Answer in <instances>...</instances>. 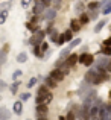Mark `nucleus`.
I'll list each match as a JSON object with an SVG mask.
<instances>
[{
	"instance_id": "nucleus-1",
	"label": "nucleus",
	"mask_w": 111,
	"mask_h": 120,
	"mask_svg": "<svg viewBox=\"0 0 111 120\" xmlns=\"http://www.w3.org/2000/svg\"><path fill=\"white\" fill-rule=\"evenodd\" d=\"M46 30H43V29H40L38 32L35 34H32V37L29 38V44H32V46H41V43L44 41V38H46Z\"/></svg>"
},
{
	"instance_id": "nucleus-2",
	"label": "nucleus",
	"mask_w": 111,
	"mask_h": 120,
	"mask_svg": "<svg viewBox=\"0 0 111 120\" xmlns=\"http://www.w3.org/2000/svg\"><path fill=\"white\" fill-rule=\"evenodd\" d=\"M79 64L85 65V67H91L94 64V55H91L88 52H82L79 55Z\"/></svg>"
},
{
	"instance_id": "nucleus-3",
	"label": "nucleus",
	"mask_w": 111,
	"mask_h": 120,
	"mask_svg": "<svg viewBox=\"0 0 111 120\" xmlns=\"http://www.w3.org/2000/svg\"><path fill=\"white\" fill-rule=\"evenodd\" d=\"M96 65H99V67L103 68L105 71H111V61H110V58H107L105 55L97 58V64Z\"/></svg>"
},
{
	"instance_id": "nucleus-4",
	"label": "nucleus",
	"mask_w": 111,
	"mask_h": 120,
	"mask_svg": "<svg viewBox=\"0 0 111 120\" xmlns=\"http://www.w3.org/2000/svg\"><path fill=\"white\" fill-rule=\"evenodd\" d=\"M56 11H58V9H55V8H47L41 17H43V20H46V21H53L56 18Z\"/></svg>"
},
{
	"instance_id": "nucleus-5",
	"label": "nucleus",
	"mask_w": 111,
	"mask_h": 120,
	"mask_svg": "<svg viewBox=\"0 0 111 120\" xmlns=\"http://www.w3.org/2000/svg\"><path fill=\"white\" fill-rule=\"evenodd\" d=\"M49 75H50V76L53 78V79H56V81H58V82H61L62 79H64V76H65V75H64V71H62L61 68H56V67L53 68V70L50 71Z\"/></svg>"
},
{
	"instance_id": "nucleus-6",
	"label": "nucleus",
	"mask_w": 111,
	"mask_h": 120,
	"mask_svg": "<svg viewBox=\"0 0 111 120\" xmlns=\"http://www.w3.org/2000/svg\"><path fill=\"white\" fill-rule=\"evenodd\" d=\"M79 62V55L78 53H70V56H69L67 59H65V64L69 65V67H73Z\"/></svg>"
},
{
	"instance_id": "nucleus-7",
	"label": "nucleus",
	"mask_w": 111,
	"mask_h": 120,
	"mask_svg": "<svg viewBox=\"0 0 111 120\" xmlns=\"http://www.w3.org/2000/svg\"><path fill=\"white\" fill-rule=\"evenodd\" d=\"M12 112L17 114V116H20L21 112H23V100H21V99L14 102V105H12Z\"/></svg>"
},
{
	"instance_id": "nucleus-8",
	"label": "nucleus",
	"mask_w": 111,
	"mask_h": 120,
	"mask_svg": "<svg viewBox=\"0 0 111 120\" xmlns=\"http://www.w3.org/2000/svg\"><path fill=\"white\" fill-rule=\"evenodd\" d=\"M81 27H82V23L79 21V18H72L70 20V29L73 30L75 34H78L79 30H81Z\"/></svg>"
},
{
	"instance_id": "nucleus-9",
	"label": "nucleus",
	"mask_w": 111,
	"mask_h": 120,
	"mask_svg": "<svg viewBox=\"0 0 111 120\" xmlns=\"http://www.w3.org/2000/svg\"><path fill=\"white\" fill-rule=\"evenodd\" d=\"M107 23H108V21H107V18H102V20H99V21H97V23H96V26H94V34H99L100 32V30H102L103 29V27H105L107 26Z\"/></svg>"
},
{
	"instance_id": "nucleus-10",
	"label": "nucleus",
	"mask_w": 111,
	"mask_h": 120,
	"mask_svg": "<svg viewBox=\"0 0 111 120\" xmlns=\"http://www.w3.org/2000/svg\"><path fill=\"white\" fill-rule=\"evenodd\" d=\"M102 2H97V0H93V2H90V3H87V8H88V11H94V9H100L102 8Z\"/></svg>"
},
{
	"instance_id": "nucleus-11",
	"label": "nucleus",
	"mask_w": 111,
	"mask_h": 120,
	"mask_svg": "<svg viewBox=\"0 0 111 120\" xmlns=\"http://www.w3.org/2000/svg\"><path fill=\"white\" fill-rule=\"evenodd\" d=\"M44 84H46L49 88H56V85H58V81H56V79H53V78L49 75V76H47L46 79H44Z\"/></svg>"
},
{
	"instance_id": "nucleus-12",
	"label": "nucleus",
	"mask_w": 111,
	"mask_h": 120,
	"mask_svg": "<svg viewBox=\"0 0 111 120\" xmlns=\"http://www.w3.org/2000/svg\"><path fill=\"white\" fill-rule=\"evenodd\" d=\"M26 29H27V30H31L32 34H35V32H38V30L41 29V27L38 26L37 23H32V21H26Z\"/></svg>"
},
{
	"instance_id": "nucleus-13",
	"label": "nucleus",
	"mask_w": 111,
	"mask_h": 120,
	"mask_svg": "<svg viewBox=\"0 0 111 120\" xmlns=\"http://www.w3.org/2000/svg\"><path fill=\"white\" fill-rule=\"evenodd\" d=\"M90 14H88V12H82V14H79V21H81L82 23V26H84V24H88L90 23Z\"/></svg>"
},
{
	"instance_id": "nucleus-14",
	"label": "nucleus",
	"mask_w": 111,
	"mask_h": 120,
	"mask_svg": "<svg viewBox=\"0 0 111 120\" xmlns=\"http://www.w3.org/2000/svg\"><path fill=\"white\" fill-rule=\"evenodd\" d=\"M9 117H11V112L8 111V108H6V106H2V108H0V119L8 120Z\"/></svg>"
},
{
	"instance_id": "nucleus-15",
	"label": "nucleus",
	"mask_w": 111,
	"mask_h": 120,
	"mask_svg": "<svg viewBox=\"0 0 111 120\" xmlns=\"http://www.w3.org/2000/svg\"><path fill=\"white\" fill-rule=\"evenodd\" d=\"M70 50H72L70 47H65V49H62L61 53H59V59H61V61H65V59L70 56Z\"/></svg>"
},
{
	"instance_id": "nucleus-16",
	"label": "nucleus",
	"mask_w": 111,
	"mask_h": 120,
	"mask_svg": "<svg viewBox=\"0 0 111 120\" xmlns=\"http://www.w3.org/2000/svg\"><path fill=\"white\" fill-rule=\"evenodd\" d=\"M34 56H37V58H44V52L41 50V46H34Z\"/></svg>"
},
{
	"instance_id": "nucleus-17",
	"label": "nucleus",
	"mask_w": 111,
	"mask_h": 120,
	"mask_svg": "<svg viewBox=\"0 0 111 120\" xmlns=\"http://www.w3.org/2000/svg\"><path fill=\"white\" fill-rule=\"evenodd\" d=\"M84 9H85V3H82L81 0L76 2V5H75V12H76V14H82Z\"/></svg>"
},
{
	"instance_id": "nucleus-18",
	"label": "nucleus",
	"mask_w": 111,
	"mask_h": 120,
	"mask_svg": "<svg viewBox=\"0 0 111 120\" xmlns=\"http://www.w3.org/2000/svg\"><path fill=\"white\" fill-rule=\"evenodd\" d=\"M102 14H103V15H110V14H111V0H108V2L103 3Z\"/></svg>"
},
{
	"instance_id": "nucleus-19",
	"label": "nucleus",
	"mask_w": 111,
	"mask_h": 120,
	"mask_svg": "<svg viewBox=\"0 0 111 120\" xmlns=\"http://www.w3.org/2000/svg\"><path fill=\"white\" fill-rule=\"evenodd\" d=\"M62 34H64V38H65V43H70V41L72 40H73V30H72L70 29V27H69V29L67 30H65V32H62Z\"/></svg>"
},
{
	"instance_id": "nucleus-20",
	"label": "nucleus",
	"mask_w": 111,
	"mask_h": 120,
	"mask_svg": "<svg viewBox=\"0 0 111 120\" xmlns=\"http://www.w3.org/2000/svg\"><path fill=\"white\" fill-rule=\"evenodd\" d=\"M37 112L40 116H44L47 112V103H41V105H37Z\"/></svg>"
},
{
	"instance_id": "nucleus-21",
	"label": "nucleus",
	"mask_w": 111,
	"mask_h": 120,
	"mask_svg": "<svg viewBox=\"0 0 111 120\" xmlns=\"http://www.w3.org/2000/svg\"><path fill=\"white\" fill-rule=\"evenodd\" d=\"M27 61V53L26 52H20L17 55V62H20V64H24V62Z\"/></svg>"
},
{
	"instance_id": "nucleus-22",
	"label": "nucleus",
	"mask_w": 111,
	"mask_h": 120,
	"mask_svg": "<svg viewBox=\"0 0 111 120\" xmlns=\"http://www.w3.org/2000/svg\"><path fill=\"white\" fill-rule=\"evenodd\" d=\"M49 93V88H47V85H41V87H38V91H37V96H46V94Z\"/></svg>"
},
{
	"instance_id": "nucleus-23",
	"label": "nucleus",
	"mask_w": 111,
	"mask_h": 120,
	"mask_svg": "<svg viewBox=\"0 0 111 120\" xmlns=\"http://www.w3.org/2000/svg\"><path fill=\"white\" fill-rule=\"evenodd\" d=\"M8 14H9L8 9H2V11H0V24H5L6 18H8Z\"/></svg>"
},
{
	"instance_id": "nucleus-24",
	"label": "nucleus",
	"mask_w": 111,
	"mask_h": 120,
	"mask_svg": "<svg viewBox=\"0 0 111 120\" xmlns=\"http://www.w3.org/2000/svg\"><path fill=\"white\" fill-rule=\"evenodd\" d=\"M81 44H82V38H75V40H72V41H70L69 47H70V49H75V47L81 46Z\"/></svg>"
},
{
	"instance_id": "nucleus-25",
	"label": "nucleus",
	"mask_w": 111,
	"mask_h": 120,
	"mask_svg": "<svg viewBox=\"0 0 111 120\" xmlns=\"http://www.w3.org/2000/svg\"><path fill=\"white\" fill-rule=\"evenodd\" d=\"M59 35H61V34H59V32H58L56 29H53V30H52V34L49 35V38H50V41H53V43H56V41H58V38H59Z\"/></svg>"
},
{
	"instance_id": "nucleus-26",
	"label": "nucleus",
	"mask_w": 111,
	"mask_h": 120,
	"mask_svg": "<svg viewBox=\"0 0 111 120\" xmlns=\"http://www.w3.org/2000/svg\"><path fill=\"white\" fill-rule=\"evenodd\" d=\"M18 85H20V81H15L14 84L9 87V91H11L12 94H17V90H18Z\"/></svg>"
},
{
	"instance_id": "nucleus-27",
	"label": "nucleus",
	"mask_w": 111,
	"mask_h": 120,
	"mask_svg": "<svg viewBox=\"0 0 111 120\" xmlns=\"http://www.w3.org/2000/svg\"><path fill=\"white\" fill-rule=\"evenodd\" d=\"M99 9H94V11H88V14H90V18L91 20H97L99 18Z\"/></svg>"
},
{
	"instance_id": "nucleus-28",
	"label": "nucleus",
	"mask_w": 111,
	"mask_h": 120,
	"mask_svg": "<svg viewBox=\"0 0 111 120\" xmlns=\"http://www.w3.org/2000/svg\"><path fill=\"white\" fill-rule=\"evenodd\" d=\"M100 53L105 56H110L111 55V46H103L102 49H100Z\"/></svg>"
},
{
	"instance_id": "nucleus-29",
	"label": "nucleus",
	"mask_w": 111,
	"mask_h": 120,
	"mask_svg": "<svg viewBox=\"0 0 111 120\" xmlns=\"http://www.w3.org/2000/svg\"><path fill=\"white\" fill-rule=\"evenodd\" d=\"M37 81H38V78H35V76H34V78H31L29 82H27V88H32L34 85L37 84Z\"/></svg>"
},
{
	"instance_id": "nucleus-30",
	"label": "nucleus",
	"mask_w": 111,
	"mask_h": 120,
	"mask_svg": "<svg viewBox=\"0 0 111 120\" xmlns=\"http://www.w3.org/2000/svg\"><path fill=\"white\" fill-rule=\"evenodd\" d=\"M6 62V52H3V50H0V64H5Z\"/></svg>"
},
{
	"instance_id": "nucleus-31",
	"label": "nucleus",
	"mask_w": 111,
	"mask_h": 120,
	"mask_svg": "<svg viewBox=\"0 0 111 120\" xmlns=\"http://www.w3.org/2000/svg\"><path fill=\"white\" fill-rule=\"evenodd\" d=\"M65 119H67V120H76V112H73V111L67 112V116H65Z\"/></svg>"
},
{
	"instance_id": "nucleus-32",
	"label": "nucleus",
	"mask_w": 111,
	"mask_h": 120,
	"mask_svg": "<svg viewBox=\"0 0 111 120\" xmlns=\"http://www.w3.org/2000/svg\"><path fill=\"white\" fill-rule=\"evenodd\" d=\"M56 44H58V46H62V44H65L64 34H61V35H59V38H58V41H56Z\"/></svg>"
},
{
	"instance_id": "nucleus-33",
	"label": "nucleus",
	"mask_w": 111,
	"mask_h": 120,
	"mask_svg": "<svg viewBox=\"0 0 111 120\" xmlns=\"http://www.w3.org/2000/svg\"><path fill=\"white\" fill-rule=\"evenodd\" d=\"M21 75H23V73H21V70H15L14 73H12V79H14V81H15V79H18Z\"/></svg>"
},
{
	"instance_id": "nucleus-34",
	"label": "nucleus",
	"mask_w": 111,
	"mask_h": 120,
	"mask_svg": "<svg viewBox=\"0 0 111 120\" xmlns=\"http://www.w3.org/2000/svg\"><path fill=\"white\" fill-rule=\"evenodd\" d=\"M20 99L26 102L27 99H31V93H21V94H20Z\"/></svg>"
},
{
	"instance_id": "nucleus-35",
	"label": "nucleus",
	"mask_w": 111,
	"mask_h": 120,
	"mask_svg": "<svg viewBox=\"0 0 111 120\" xmlns=\"http://www.w3.org/2000/svg\"><path fill=\"white\" fill-rule=\"evenodd\" d=\"M31 2H32V0H21V2H20V5H21V8H24V9H26V8H27V6H29V5H31Z\"/></svg>"
},
{
	"instance_id": "nucleus-36",
	"label": "nucleus",
	"mask_w": 111,
	"mask_h": 120,
	"mask_svg": "<svg viewBox=\"0 0 111 120\" xmlns=\"http://www.w3.org/2000/svg\"><path fill=\"white\" fill-rule=\"evenodd\" d=\"M62 5V0H53V8L55 9H59Z\"/></svg>"
},
{
	"instance_id": "nucleus-37",
	"label": "nucleus",
	"mask_w": 111,
	"mask_h": 120,
	"mask_svg": "<svg viewBox=\"0 0 111 120\" xmlns=\"http://www.w3.org/2000/svg\"><path fill=\"white\" fill-rule=\"evenodd\" d=\"M41 50H43V52H47V50H49V43L43 41V43H41Z\"/></svg>"
},
{
	"instance_id": "nucleus-38",
	"label": "nucleus",
	"mask_w": 111,
	"mask_h": 120,
	"mask_svg": "<svg viewBox=\"0 0 111 120\" xmlns=\"http://www.w3.org/2000/svg\"><path fill=\"white\" fill-rule=\"evenodd\" d=\"M2 50H3V52H6V53H8V50H9V44H8V43H6V44H3Z\"/></svg>"
},
{
	"instance_id": "nucleus-39",
	"label": "nucleus",
	"mask_w": 111,
	"mask_h": 120,
	"mask_svg": "<svg viewBox=\"0 0 111 120\" xmlns=\"http://www.w3.org/2000/svg\"><path fill=\"white\" fill-rule=\"evenodd\" d=\"M43 2H44V3H46V5H47V6H49V8H50V5H52V3H53V0H43Z\"/></svg>"
},
{
	"instance_id": "nucleus-40",
	"label": "nucleus",
	"mask_w": 111,
	"mask_h": 120,
	"mask_svg": "<svg viewBox=\"0 0 111 120\" xmlns=\"http://www.w3.org/2000/svg\"><path fill=\"white\" fill-rule=\"evenodd\" d=\"M87 50H88V46H87V44H85V46H82V47H81V52H87Z\"/></svg>"
},
{
	"instance_id": "nucleus-41",
	"label": "nucleus",
	"mask_w": 111,
	"mask_h": 120,
	"mask_svg": "<svg viewBox=\"0 0 111 120\" xmlns=\"http://www.w3.org/2000/svg\"><path fill=\"white\" fill-rule=\"evenodd\" d=\"M0 87H2V90H5V88H6V84H5V81H0Z\"/></svg>"
},
{
	"instance_id": "nucleus-42",
	"label": "nucleus",
	"mask_w": 111,
	"mask_h": 120,
	"mask_svg": "<svg viewBox=\"0 0 111 120\" xmlns=\"http://www.w3.org/2000/svg\"><path fill=\"white\" fill-rule=\"evenodd\" d=\"M37 120H47V119H46V117H44V116H40V117H38Z\"/></svg>"
},
{
	"instance_id": "nucleus-43",
	"label": "nucleus",
	"mask_w": 111,
	"mask_h": 120,
	"mask_svg": "<svg viewBox=\"0 0 111 120\" xmlns=\"http://www.w3.org/2000/svg\"><path fill=\"white\" fill-rule=\"evenodd\" d=\"M58 120H67V119H65V117H62V116H59V119Z\"/></svg>"
},
{
	"instance_id": "nucleus-44",
	"label": "nucleus",
	"mask_w": 111,
	"mask_h": 120,
	"mask_svg": "<svg viewBox=\"0 0 111 120\" xmlns=\"http://www.w3.org/2000/svg\"><path fill=\"white\" fill-rule=\"evenodd\" d=\"M110 97H111V91H110Z\"/></svg>"
},
{
	"instance_id": "nucleus-45",
	"label": "nucleus",
	"mask_w": 111,
	"mask_h": 120,
	"mask_svg": "<svg viewBox=\"0 0 111 120\" xmlns=\"http://www.w3.org/2000/svg\"><path fill=\"white\" fill-rule=\"evenodd\" d=\"M110 61H111V59H110Z\"/></svg>"
}]
</instances>
